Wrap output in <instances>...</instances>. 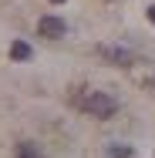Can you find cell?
Here are the masks:
<instances>
[{"mask_svg": "<svg viewBox=\"0 0 155 158\" xmlns=\"http://www.w3.org/2000/svg\"><path fill=\"white\" fill-rule=\"evenodd\" d=\"M14 158H44V152L34 141H17L14 145Z\"/></svg>", "mask_w": 155, "mask_h": 158, "instance_id": "4", "label": "cell"}, {"mask_svg": "<svg viewBox=\"0 0 155 158\" xmlns=\"http://www.w3.org/2000/svg\"><path fill=\"white\" fill-rule=\"evenodd\" d=\"M78 108H81L84 114L98 118V121H105V118H111V114L118 111V101L108 94V91H84V94L78 98Z\"/></svg>", "mask_w": 155, "mask_h": 158, "instance_id": "1", "label": "cell"}, {"mask_svg": "<svg viewBox=\"0 0 155 158\" xmlns=\"http://www.w3.org/2000/svg\"><path fill=\"white\" fill-rule=\"evenodd\" d=\"M51 3H64V0H51Z\"/></svg>", "mask_w": 155, "mask_h": 158, "instance_id": "8", "label": "cell"}, {"mask_svg": "<svg viewBox=\"0 0 155 158\" xmlns=\"http://www.w3.org/2000/svg\"><path fill=\"white\" fill-rule=\"evenodd\" d=\"M108 155L111 158H131V145H111Z\"/></svg>", "mask_w": 155, "mask_h": 158, "instance_id": "6", "label": "cell"}, {"mask_svg": "<svg viewBox=\"0 0 155 158\" xmlns=\"http://www.w3.org/2000/svg\"><path fill=\"white\" fill-rule=\"evenodd\" d=\"M37 34H41V37L58 40V37H64V34H67V24H64L61 17H41V20H37Z\"/></svg>", "mask_w": 155, "mask_h": 158, "instance_id": "3", "label": "cell"}, {"mask_svg": "<svg viewBox=\"0 0 155 158\" xmlns=\"http://www.w3.org/2000/svg\"><path fill=\"white\" fill-rule=\"evenodd\" d=\"M31 44H24V40H14V44H10V57H14V61H31Z\"/></svg>", "mask_w": 155, "mask_h": 158, "instance_id": "5", "label": "cell"}, {"mask_svg": "<svg viewBox=\"0 0 155 158\" xmlns=\"http://www.w3.org/2000/svg\"><path fill=\"white\" fill-rule=\"evenodd\" d=\"M149 20H152V24H155V7H149Z\"/></svg>", "mask_w": 155, "mask_h": 158, "instance_id": "7", "label": "cell"}, {"mask_svg": "<svg viewBox=\"0 0 155 158\" xmlns=\"http://www.w3.org/2000/svg\"><path fill=\"white\" fill-rule=\"evenodd\" d=\"M98 54H101L108 64H115V67H128V64L135 61V54H131L128 47H118V44H101Z\"/></svg>", "mask_w": 155, "mask_h": 158, "instance_id": "2", "label": "cell"}]
</instances>
